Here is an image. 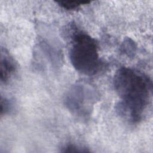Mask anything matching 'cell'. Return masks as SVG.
<instances>
[{
	"mask_svg": "<svg viewBox=\"0 0 153 153\" xmlns=\"http://www.w3.org/2000/svg\"><path fill=\"white\" fill-rule=\"evenodd\" d=\"M115 90L120 97L118 113L131 123L143 118L152 94V82L145 74L133 68L121 67L114 77Z\"/></svg>",
	"mask_w": 153,
	"mask_h": 153,
	"instance_id": "cell-1",
	"label": "cell"
},
{
	"mask_svg": "<svg viewBox=\"0 0 153 153\" xmlns=\"http://www.w3.org/2000/svg\"><path fill=\"white\" fill-rule=\"evenodd\" d=\"M69 59L78 72L85 75L95 74L100 67L96 41L85 32L75 30L71 39Z\"/></svg>",
	"mask_w": 153,
	"mask_h": 153,
	"instance_id": "cell-2",
	"label": "cell"
},
{
	"mask_svg": "<svg viewBox=\"0 0 153 153\" xmlns=\"http://www.w3.org/2000/svg\"><path fill=\"white\" fill-rule=\"evenodd\" d=\"M97 96L96 90L91 85L78 82L71 86L67 91L65 104L73 115L86 119L91 114Z\"/></svg>",
	"mask_w": 153,
	"mask_h": 153,
	"instance_id": "cell-3",
	"label": "cell"
},
{
	"mask_svg": "<svg viewBox=\"0 0 153 153\" xmlns=\"http://www.w3.org/2000/svg\"><path fill=\"white\" fill-rule=\"evenodd\" d=\"M15 71V65L11 57L3 50L1 54V81L6 83Z\"/></svg>",
	"mask_w": 153,
	"mask_h": 153,
	"instance_id": "cell-4",
	"label": "cell"
},
{
	"mask_svg": "<svg viewBox=\"0 0 153 153\" xmlns=\"http://www.w3.org/2000/svg\"><path fill=\"white\" fill-rule=\"evenodd\" d=\"M90 1H57V3L62 8L66 10H73L78 8L81 5L89 4Z\"/></svg>",
	"mask_w": 153,
	"mask_h": 153,
	"instance_id": "cell-5",
	"label": "cell"
},
{
	"mask_svg": "<svg viewBox=\"0 0 153 153\" xmlns=\"http://www.w3.org/2000/svg\"><path fill=\"white\" fill-rule=\"evenodd\" d=\"M62 152H90L85 148H82L74 144L69 143L62 148Z\"/></svg>",
	"mask_w": 153,
	"mask_h": 153,
	"instance_id": "cell-6",
	"label": "cell"
},
{
	"mask_svg": "<svg viewBox=\"0 0 153 153\" xmlns=\"http://www.w3.org/2000/svg\"><path fill=\"white\" fill-rule=\"evenodd\" d=\"M11 108L10 102L6 98H1V115L5 114L9 112Z\"/></svg>",
	"mask_w": 153,
	"mask_h": 153,
	"instance_id": "cell-7",
	"label": "cell"
}]
</instances>
